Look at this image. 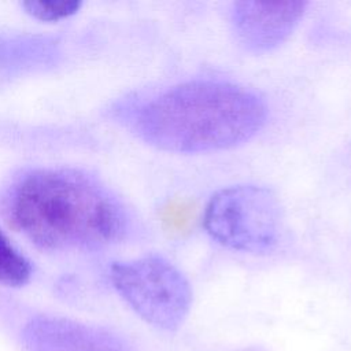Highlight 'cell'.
<instances>
[{
    "instance_id": "obj_1",
    "label": "cell",
    "mask_w": 351,
    "mask_h": 351,
    "mask_svg": "<svg viewBox=\"0 0 351 351\" xmlns=\"http://www.w3.org/2000/svg\"><path fill=\"white\" fill-rule=\"evenodd\" d=\"M267 121V104L255 90L221 80L177 84L128 110V123L144 143L176 154L237 147Z\"/></svg>"
},
{
    "instance_id": "obj_2",
    "label": "cell",
    "mask_w": 351,
    "mask_h": 351,
    "mask_svg": "<svg viewBox=\"0 0 351 351\" xmlns=\"http://www.w3.org/2000/svg\"><path fill=\"white\" fill-rule=\"evenodd\" d=\"M10 218L37 247L97 250L123 240L130 215L96 177L75 169L32 170L12 189Z\"/></svg>"
},
{
    "instance_id": "obj_3",
    "label": "cell",
    "mask_w": 351,
    "mask_h": 351,
    "mask_svg": "<svg viewBox=\"0 0 351 351\" xmlns=\"http://www.w3.org/2000/svg\"><path fill=\"white\" fill-rule=\"evenodd\" d=\"M203 226L213 240L229 250L265 254L280 240L282 207L270 188L237 184L210 197L203 213Z\"/></svg>"
},
{
    "instance_id": "obj_4",
    "label": "cell",
    "mask_w": 351,
    "mask_h": 351,
    "mask_svg": "<svg viewBox=\"0 0 351 351\" xmlns=\"http://www.w3.org/2000/svg\"><path fill=\"white\" fill-rule=\"evenodd\" d=\"M110 278L121 298L149 325L176 330L192 306V288L185 274L162 255L151 254L115 262Z\"/></svg>"
},
{
    "instance_id": "obj_5",
    "label": "cell",
    "mask_w": 351,
    "mask_h": 351,
    "mask_svg": "<svg viewBox=\"0 0 351 351\" xmlns=\"http://www.w3.org/2000/svg\"><path fill=\"white\" fill-rule=\"evenodd\" d=\"M307 1H233L229 23L239 45L255 55L267 53L284 44L300 23Z\"/></svg>"
},
{
    "instance_id": "obj_6",
    "label": "cell",
    "mask_w": 351,
    "mask_h": 351,
    "mask_svg": "<svg viewBox=\"0 0 351 351\" xmlns=\"http://www.w3.org/2000/svg\"><path fill=\"white\" fill-rule=\"evenodd\" d=\"M26 337L32 351H126L115 336L60 318L32 321Z\"/></svg>"
},
{
    "instance_id": "obj_7",
    "label": "cell",
    "mask_w": 351,
    "mask_h": 351,
    "mask_svg": "<svg viewBox=\"0 0 351 351\" xmlns=\"http://www.w3.org/2000/svg\"><path fill=\"white\" fill-rule=\"evenodd\" d=\"M53 56V48L45 40L0 37V69L34 67Z\"/></svg>"
},
{
    "instance_id": "obj_8",
    "label": "cell",
    "mask_w": 351,
    "mask_h": 351,
    "mask_svg": "<svg viewBox=\"0 0 351 351\" xmlns=\"http://www.w3.org/2000/svg\"><path fill=\"white\" fill-rule=\"evenodd\" d=\"M30 262L0 230V284L7 287H22L30 280Z\"/></svg>"
},
{
    "instance_id": "obj_9",
    "label": "cell",
    "mask_w": 351,
    "mask_h": 351,
    "mask_svg": "<svg viewBox=\"0 0 351 351\" xmlns=\"http://www.w3.org/2000/svg\"><path fill=\"white\" fill-rule=\"evenodd\" d=\"M22 7L25 11L44 22H56L66 19L80 11L82 3L80 0H44V1H23Z\"/></svg>"
}]
</instances>
